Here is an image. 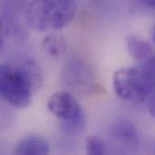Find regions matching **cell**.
<instances>
[{
    "mask_svg": "<svg viewBox=\"0 0 155 155\" xmlns=\"http://www.w3.org/2000/svg\"><path fill=\"white\" fill-rule=\"evenodd\" d=\"M76 4L71 0H38L30 2L25 10L28 25L37 31L60 29L74 17Z\"/></svg>",
    "mask_w": 155,
    "mask_h": 155,
    "instance_id": "3957f363",
    "label": "cell"
},
{
    "mask_svg": "<svg viewBox=\"0 0 155 155\" xmlns=\"http://www.w3.org/2000/svg\"><path fill=\"white\" fill-rule=\"evenodd\" d=\"M154 155H155V152H154Z\"/></svg>",
    "mask_w": 155,
    "mask_h": 155,
    "instance_id": "5bb4252c",
    "label": "cell"
},
{
    "mask_svg": "<svg viewBox=\"0 0 155 155\" xmlns=\"http://www.w3.org/2000/svg\"><path fill=\"white\" fill-rule=\"evenodd\" d=\"M153 43L155 44V26L153 28Z\"/></svg>",
    "mask_w": 155,
    "mask_h": 155,
    "instance_id": "4fadbf2b",
    "label": "cell"
},
{
    "mask_svg": "<svg viewBox=\"0 0 155 155\" xmlns=\"http://www.w3.org/2000/svg\"><path fill=\"white\" fill-rule=\"evenodd\" d=\"M43 51L51 57H59L67 50V39L58 33L47 35L41 44Z\"/></svg>",
    "mask_w": 155,
    "mask_h": 155,
    "instance_id": "9c48e42d",
    "label": "cell"
},
{
    "mask_svg": "<svg viewBox=\"0 0 155 155\" xmlns=\"http://www.w3.org/2000/svg\"><path fill=\"white\" fill-rule=\"evenodd\" d=\"M126 47L130 55L141 62L146 61L155 54L154 49L149 42L134 35L126 37Z\"/></svg>",
    "mask_w": 155,
    "mask_h": 155,
    "instance_id": "ba28073f",
    "label": "cell"
},
{
    "mask_svg": "<svg viewBox=\"0 0 155 155\" xmlns=\"http://www.w3.org/2000/svg\"><path fill=\"white\" fill-rule=\"evenodd\" d=\"M145 6H148L152 9L155 10V0H147V1H143L142 2Z\"/></svg>",
    "mask_w": 155,
    "mask_h": 155,
    "instance_id": "7c38bea8",
    "label": "cell"
},
{
    "mask_svg": "<svg viewBox=\"0 0 155 155\" xmlns=\"http://www.w3.org/2000/svg\"><path fill=\"white\" fill-rule=\"evenodd\" d=\"M64 84L77 94H87L95 88L94 71L83 59L73 58L68 61L62 71Z\"/></svg>",
    "mask_w": 155,
    "mask_h": 155,
    "instance_id": "5b68a950",
    "label": "cell"
},
{
    "mask_svg": "<svg viewBox=\"0 0 155 155\" xmlns=\"http://www.w3.org/2000/svg\"><path fill=\"white\" fill-rule=\"evenodd\" d=\"M115 94L124 101L141 104L155 92V54L140 64L124 67L114 74Z\"/></svg>",
    "mask_w": 155,
    "mask_h": 155,
    "instance_id": "7a4b0ae2",
    "label": "cell"
},
{
    "mask_svg": "<svg viewBox=\"0 0 155 155\" xmlns=\"http://www.w3.org/2000/svg\"><path fill=\"white\" fill-rule=\"evenodd\" d=\"M50 148L45 139L37 135L22 138L15 146L14 155H49Z\"/></svg>",
    "mask_w": 155,
    "mask_h": 155,
    "instance_id": "52a82bcc",
    "label": "cell"
},
{
    "mask_svg": "<svg viewBox=\"0 0 155 155\" xmlns=\"http://www.w3.org/2000/svg\"><path fill=\"white\" fill-rule=\"evenodd\" d=\"M85 155H113L108 144L96 135L87 137L85 141Z\"/></svg>",
    "mask_w": 155,
    "mask_h": 155,
    "instance_id": "30bf717a",
    "label": "cell"
},
{
    "mask_svg": "<svg viewBox=\"0 0 155 155\" xmlns=\"http://www.w3.org/2000/svg\"><path fill=\"white\" fill-rule=\"evenodd\" d=\"M154 152H155V149H154Z\"/></svg>",
    "mask_w": 155,
    "mask_h": 155,
    "instance_id": "9a60e30c",
    "label": "cell"
},
{
    "mask_svg": "<svg viewBox=\"0 0 155 155\" xmlns=\"http://www.w3.org/2000/svg\"><path fill=\"white\" fill-rule=\"evenodd\" d=\"M47 108L54 116L62 121L64 132L71 134H79L85 130L86 117L77 99L67 91H58L53 94Z\"/></svg>",
    "mask_w": 155,
    "mask_h": 155,
    "instance_id": "277c9868",
    "label": "cell"
},
{
    "mask_svg": "<svg viewBox=\"0 0 155 155\" xmlns=\"http://www.w3.org/2000/svg\"><path fill=\"white\" fill-rule=\"evenodd\" d=\"M43 74L37 63L22 57L0 67V94L4 101L13 107H27L32 97L43 84Z\"/></svg>",
    "mask_w": 155,
    "mask_h": 155,
    "instance_id": "6da1fadb",
    "label": "cell"
},
{
    "mask_svg": "<svg viewBox=\"0 0 155 155\" xmlns=\"http://www.w3.org/2000/svg\"><path fill=\"white\" fill-rule=\"evenodd\" d=\"M146 104H147L148 112L150 113V114L153 118H155V92L148 97V99L146 101Z\"/></svg>",
    "mask_w": 155,
    "mask_h": 155,
    "instance_id": "8fae6325",
    "label": "cell"
},
{
    "mask_svg": "<svg viewBox=\"0 0 155 155\" xmlns=\"http://www.w3.org/2000/svg\"><path fill=\"white\" fill-rule=\"evenodd\" d=\"M109 137L114 143L110 150L113 155H134L140 144V135L136 126L126 119L113 123L109 129Z\"/></svg>",
    "mask_w": 155,
    "mask_h": 155,
    "instance_id": "8992f818",
    "label": "cell"
}]
</instances>
